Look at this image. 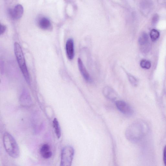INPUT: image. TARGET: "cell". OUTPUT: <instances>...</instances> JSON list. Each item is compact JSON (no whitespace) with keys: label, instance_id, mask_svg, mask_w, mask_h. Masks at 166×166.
<instances>
[{"label":"cell","instance_id":"1","mask_svg":"<svg viewBox=\"0 0 166 166\" xmlns=\"http://www.w3.org/2000/svg\"><path fill=\"white\" fill-rule=\"evenodd\" d=\"M5 149L8 154L14 158H18L20 155L19 146L14 138L9 133H5L3 137Z\"/></svg>","mask_w":166,"mask_h":166},{"label":"cell","instance_id":"2","mask_svg":"<svg viewBox=\"0 0 166 166\" xmlns=\"http://www.w3.org/2000/svg\"><path fill=\"white\" fill-rule=\"evenodd\" d=\"M14 51L16 58L25 80L28 84H30V78L26 65L22 48L19 43L15 42L14 44Z\"/></svg>","mask_w":166,"mask_h":166},{"label":"cell","instance_id":"3","mask_svg":"<svg viewBox=\"0 0 166 166\" xmlns=\"http://www.w3.org/2000/svg\"><path fill=\"white\" fill-rule=\"evenodd\" d=\"M74 154L73 148L70 146L65 147L61 153L60 165L61 166L71 165Z\"/></svg>","mask_w":166,"mask_h":166},{"label":"cell","instance_id":"4","mask_svg":"<svg viewBox=\"0 0 166 166\" xmlns=\"http://www.w3.org/2000/svg\"><path fill=\"white\" fill-rule=\"evenodd\" d=\"M116 105L118 110L123 114L128 116H130L133 114L132 109L125 101H117L116 102Z\"/></svg>","mask_w":166,"mask_h":166},{"label":"cell","instance_id":"5","mask_svg":"<svg viewBox=\"0 0 166 166\" xmlns=\"http://www.w3.org/2000/svg\"><path fill=\"white\" fill-rule=\"evenodd\" d=\"M103 93L105 97L111 101H115L118 97L116 91L109 86L105 87L103 89Z\"/></svg>","mask_w":166,"mask_h":166},{"label":"cell","instance_id":"6","mask_svg":"<svg viewBox=\"0 0 166 166\" xmlns=\"http://www.w3.org/2000/svg\"><path fill=\"white\" fill-rule=\"evenodd\" d=\"M66 50L68 58L72 60L74 56V44L73 40L72 38L68 39L66 43Z\"/></svg>","mask_w":166,"mask_h":166},{"label":"cell","instance_id":"7","mask_svg":"<svg viewBox=\"0 0 166 166\" xmlns=\"http://www.w3.org/2000/svg\"><path fill=\"white\" fill-rule=\"evenodd\" d=\"M78 65L79 70L85 80L88 82L91 81V78L89 73L87 71L84 66L82 60L80 58H78Z\"/></svg>","mask_w":166,"mask_h":166},{"label":"cell","instance_id":"8","mask_svg":"<svg viewBox=\"0 0 166 166\" xmlns=\"http://www.w3.org/2000/svg\"><path fill=\"white\" fill-rule=\"evenodd\" d=\"M23 12V6L20 4L16 5L13 11L10 10L9 13L13 18L19 19L22 17Z\"/></svg>","mask_w":166,"mask_h":166},{"label":"cell","instance_id":"9","mask_svg":"<svg viewBox=\"0 0 166 166\" xmlns=\"http://www.w3.org/2000/svg\"><path fill=\"white\" fill-rule=\"evenodd\" d=\"M40 153L43 158L46 159L50 158L52 155L50 147L47 144H44L40 148Z\"/></svg>","mask_w":166,"mask_h":166},{"label":"cell","instance_id":"10","mask_svg":"<svg viewBox=\"0 0 166 166\" xmlns=\"http://www.w3.org/2000/svg\"><path fill=\"white\" fill-rule=\"evenodd\" d=\"M40 27L43 30H47L51 27V23L47 18H43L41 19L39 23Z\"/></svg>","mask_w":166,"mask_h":166},{"label":"cell","instance_id":"11","mask_svg":"<svg viewBox=\"0 0 166 166\" xmlns=\"http://www.w3.org/2000/svg\"><path fill=\"white\" fill-rule=\"evenodd\" d=\"M53 126L57 138H60L62 135V132L58 121L56 118H54L53 120Z\"/></svg>","mask_w":166,"mask_h":166},{"label":"cell","instance_id":"12","mask_svg":"<svg viewBox=\"0 0 166 166\" xmlns=\"http://www.w3.org/2000/svg\"><path fill=\"white\" fill-rule=\"evenodd\" d=\"M148 40V37L147 34L143 33L140 37L138 39V43L140 46H143L147 43Z\"/></svg>","mask_w":166,"mask_h":166},{"label":"cell","instance_id":"13","mask_svg":"<svg viewBox=\"0 0 166 166\" xmlns=\"http://www.w3.org/2000/svg\"><path fill=\"white\" fill-rule=\"evenodd\" d=\"M150 37L153 41H155L158 39L160 36L159 32L156 30L153 29L150 33Z\"/></svg>","mask_w":166,"mask_h":166},{"label":"cell","instance_id":"14","mask_svg":"<svg viewBox=\"0 0 166 166\" xmlns=\"http://www.w3.org/2000/svg\"><path fill=\"white\" fill-rule=\"evenodd\" d=\"M140 66L142 68L148 69L151 67V63L149 61L143 59L141 61Z\"/></svg>","mask_w":166,"mask_h":166},{"label":"cell","instance_id":"15","mask_svg":"<svg viewBox=\"0 0 166 166\" xmlns=\"http://www.w3.org/2000/svg\"><path fill=\"white\" fill-rule=\"evenodd\" d=\"M127 75L131 84L134 86H136L138 84V81L136 78L130 74L127 73Z\"/></svg>","mask_w":166,"mask_h":166},{"label":"cell","instance_id":"16","mask_svg":"<svg viewBox=\"0 0 166 166\" xmlns=\"http://www.w3.org/2000/svg\"><path fill=\"white\" fill-rule=\"evenodd\" d=\"M163 160L165 165L166 166V145L165 146L164 148L163 152Z\"/></svg>","mask_w":166,"mask_h":166},{"label":"cell","instance_id":"17","mask_svg":"<svg viewBox=\"0 0 166 166\" xmlns=\"http://www.w3.org/2000/svg\"><path fill=\"white\" fill-rule=\"evenodd\" d=\"M6 29V27L3 25H1V28H0V34L1 35L3 34L5 32Z\"/></svg>","mask_w":166,"mask_h":166},{"label":"cell","instance_id":"18","mask_svg":"<svg viewBox=\"0 0 166 166\" xmlns=\"http://www.w3.org/2000/svg\"><path fill=\"white\" fill-rule=\"evenodd\" d=\"M158 15L155 14L154 15L153 18V24H155L158 21Z\"/></svg>","mask_w":166,"mask_h":166}]
</instances>
